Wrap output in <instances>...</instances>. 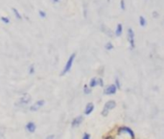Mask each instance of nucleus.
Returning a JSON list of instances; mask_svg holds the SVG:
<instances>
[{
  "mask_svg": "<svg viewBox=\"0 0 164 139\" xmlns=\"http://www.w3.org/2000/svg\"><path fill=\"white\" fill-rule=\"evenodd\" d=\"M122 33H123V26H122L121 23H119V24L117 25L116 27V31H115V35L117 37H120Z\"/></svg>",
  "mask_w": 164,
  "mask_h": 139,
  "instance_id": "11",
  "label": "nucleus"
},
{
  "mask_svg": "<svg viewBox=\"0 0 164 139\" xmlns=\"http://www.w3.org/2000/svg\"><path fill=\"white\" fill-rule=\"evenodd\" d=\"M83 116H77L76 118H74L73 120H72V123H71V126L73 127V128H76V127H78L82 124L83 122Z\"/></svg>",
  "mask_w": 164,
  "mask_h": 139,
  "instance_id": "9",
  "label": "nucleus"
},
{
  "mask_svg": "<svg viewBox=\"0 0 164 139\" xmlns=\"http://www.w3.org/2000/svg\"><path fill=\"white\" fill-rule=\"evenodd\" d=\"M39 14H40V15L41 17H43V18L46 17V13H45L44 11H41V10H40V11L39 12Z\"/></svg>",
  "mask_w": 164,
  "mask_h": 139,
  "instance_id": "21",
  "label": "nucleus"
},
{
  "mask_svg": "<svg viewBox=\"0 0 164 139\" xmlns=\"http://www.w3.org/2000/svg\"><path fill=\"white\" fill-rule=\"evenodd\" d=\"M139 23H140V25L142 26V27H144V26H146V19H145V17H142V15H140L139 17Z\"/></svg>",
  "mask_w": 164,
  "mask_h": 139,
  "instance_id": "13",
  "label": "nucleus"
},
{
  "mask_svg": "<svg viewBox=\"0 0 164 139\" xmlns=\"http://www.w3.org/2000/svg\"><path fill=\"white\" fill-rule=\"evenodd\" d=\"M116 107V103L115 101H113V100H110V101H108L104 106V109L102 110V115L103 116H106V115L109 114V110L110 109H113L114 107Z\"/></svg>",
  "mask_w": 164,
  "mask_h": 139,
  "instance_id": "2",
  "label": "nucleus"
},
{
  "mask_svg": "<svg viewBox=\"0 0 164 139\" xmlns=\"http://www.w3.org/2000/svg\"><path fill=\"white\" fill-rule=\"evenodd\" d=\"M31 101V97H30V95L28 94H24L22 97L19 99V101H18V105L20 106H25L27 105V104Z\"/></svg>",
  "mask_w": 164,
  "mask_h": 139,
  "instance_id": "7",
  "label": "nucleus"
},
{
  "mask_svg": "<svg viewBox=\"0 0 164 139\" xmlns=\"http://www.w3.org/2000/svg\"><path fill=\"white\" fill-rule=\"evenodd\" d=\"M1 20L4 23H6V24H9V23H10V19H9V17H2Z\"/></svg>",
  "mask_w": 164,
  "mask_h": 139,
  "instance_id": "17",
  "label": "nucleus"
},
{
  "mask_svg": "<svg viewBox=\"0 0 164 139\" xmlns=\"http://www.w3.org/2000/svg\"><path fill=\"white\" fill-rule=\"evenodd\" d=\"M52 1H53V2H54V3H57V2H59V1H60V0H52Z\"/></svg>",
  "mask_w": 164,
  "mask_h": 139,
  "instance_id": "26",
  "label": "nucleus"
},
{
  "mask_svg": "<svg viewBox=\"0 0 164 139\" xmlns=\"http://www.w3.org/2000/svg\"><path fill=\"white\" fill-rule=\"evenodd\" d=\"M90 92H91V90H90L89 86H87L86 84V86H83V93H85V94H89Z\"/></svg>",
  "mask_w": 164,
  "mask_h": 139,
  "instance_id": "15",
  "label": "nucleus"
},
{
  "mask_svg": "<svg viewBox=\"0 0 164 139\" xmlns=\"http://www.w3.org/2000/svg\"><path fill=\"white\" fill-rule=\"evenodd\" d=\"M44 103L45 102L43 101V100H40V101H37L31 107H30V110H31V111H37V110H39L41 107H43Z\"/></svg>",
  "mask_w": 164,
  "mask_h": 139,
  "instance_id": "6",
  "label": "nucleus"
},
{
  "mask_svg": "<svg viewBox=\"0 0 164 139\" xmlns=\"http://www.w3.org/2000/svg\"><path fill=\"white\" fill-rule=\"evenodd\" d=\"M105 139H113V137L112 136H106V137H105Z\"/></svg>",
  "mask_w": 164,
  "mask_h": 139,
  "instance_id": "25",
  "label": "nucleus"
},
{
  "mask_svg": "<svg viewBox=\"0 0 164 139\" xmlns=\"http://www.w3.org/2000/svg\"><path fill=\"white\" fill-rule=\"evenodd\" d=\"M25 129L27 130V132H29L30 133H35V130H36V125H35V123L34 122H28L27 124H26L25 126Z\"/></svg>",
  "mask_w": 164,
  "mask_h": 139,
  "instance_id": "8",
  "label": "nucleus"
},
{
  "mask_svg": "<svg viewBox=\"0 0 164 139\" xmlns=\"http://www.w3.org/2000/svg\"><path fill=\"white\" fill-rule=\"evenodd\" d=\"M13 12L14 13V14H16L17 18H18V19H22V17H21V14H20L19 13H18L17 10L16 9V8H13Z\"/></svg>",
  "mask_w": 164,
  "mask_h": 139,
  "instance_id": "14",
  "label": "nucleus"
},
{
  "mask_svg": "<svg viewBox=\"0 0 164 139\" xmlns=\"http://www.w3.org/2000/svg\"><path fill=\"white\" fill-rule=\"evenodd\" d=\"M123 133H127L129 135L131 139H135V134L133 133V130L129 128V127H121V128L118 129V134H123Z\"/></svg>",
  "mask_w": 164,
  "mask_h": 139,
  "instance_id": "3",
  "label": "nucleus"
},
{
  "mask_svg": "<svg viewBox=\"0 0 164 139\" xmlns=\"http://www.w3.org/2000/svg\"><path fill=\"white\" fill-rule=\"evenodd\" d=\"M94 109V105L92 103H88L86 107V109H85V114L86 115H89L91 112L93 111Z\"/></svg>",
  "mask_w": 164,
  "mask_h": 139,
  "instance_id": "10",
  "label": "nucleus"
},
{
  "mask_svg": "<svg viewBox=\"0 0 164 139\" xmlns=\"http://www.w3.org/2000/svg\"><path fill=\"white\" fill-rule=\"evenodd\" d=\"M128 40L129 42V45H131V48L133 49L135 46V33H133L132 28L128 29Z\"/></svg>",
  "mask_w": 164,
  "mask_h": 139,
  "instance_id": "4",
  "label": "nucleus"
},
{
  "mask_svg": "<svg viewBox=\"0 0 164 139\" xmlns=\"http://www.w3.org/2000/svg\"><path fill=\"white\" fill-rule=\"evenodd\" d=\"M116 91H117L116 86H114V84H110V86H109L105 89L104 93H105L106 95H113V94L116 93Z\"/></svg>",
  "mask_w": 164,
  "mask_h": 139,
  "instance_id": "5",
  "label": "nucleus"
},
{
  "mask_svg": "<svg viewBox=\"0 0 164 139\" xmlns=\"http://www.w3.org/2000/svg\"><path fill=\"white\" fill-rule=\"evenodd\" d=\"M75 58H76V54L73 53V54H72V55L69 57V59H68V60L66 61V63H65V65H64V67H63V69L62 73H60V76L65 75L66 73H68V72L70 71V69L72 68V64H73V63H74Z\"/></svg>",
  "mask_w": 164,
  "mask_h": 139,
  "instance_id": "1",
  "label": "nucleus"
},
{
  "mask_svg": "<svg viewBox=\"0 0 164 139\" xmlns=\"http://www.w3.org/2000/svg\"><path fill=\"white\" fill-rule=\"evenodd\" d=\"M105 48H106V50H111V49L113 48V45H112L111 42H108V43L106 44Z\"/></svg>",
  "mask_w": 164,
  "mask_h": 139,
  "instance_id": "16",
  "label": "nucleus"
},
{
  "mask_svg": "<svg viewBox=\"0 0 164 139\" xmlns=\"http://www.w3.org/2000/svg\"><path fill=\"white\" fill-rule=\"evenodd\" d=\"M96 86H98L97 78H92L89 82V87H95Z\"/></svg>",
  "mask_w": 164,
  "mask_h": 139,
  "instance_id": "12",
  "label": "nucleus"
},
{
  "mask_svg": "<svg viewBox=\"0 0 164 139\" xmlns=\"http://www.w3.org/2000/svg\"><path fill=\"white\" fill-rule=\"evenodd\" d=\"M114 86H115L116 88H118V89H120L121 86H120V82H119V80H118V78L115 79V84H114Z\"/></svg>",
  "mask_w": 164,
  "mask_h": 139,
  "instance_id": "19",
  "label": "nucleus"
},
{
  "mask_svg": "<svg viewBox=\"0 0 164 139\" xmlns=\"http://www.w3.org/2000/svg\"><path fill=\"white\" fill-rule=\"evenodd\" d=\"M54 138H55V135H53V134H51V135L47 136L45 139H54Z\"/></svg>",
  "mask_w": 164,
  "mask_h": 139,
  "instance_id": "24",
  "label": "nucleus"
},
{
  "mask_svg": "<svg viewBox=\"0 0 164 139\" xmlns=\"http://www.w3.org/2000/svg\"><path fill=\"white\" fill-rule=\"evenodd\" d=\"M120 7L122 10H125V0H121L120 1Z\"/></svg>",
  "mask_w": 164,
  "mask_h": 139,
  "instance_id": "22",
  "label": "nucleus"
},
{
  "mask_svg": "<svg viewBox=\"0 0 164 139\" xmlns=\"http://www.w3.org/2000/svg\"><path fill=\"white\" fill-rule=\"evenodd\" d=\"M82 139H90V134L87 133H86L85 134H83V136Z\"/></svg>",
  "mask_w": 164,
  "mask_h": 139,
  "instance_id": "23",
  "label": "nucleus"
},
{
  "mask_svg": "<svg viewBox=\"0 0 164 139\" xmlns=\"http://www.w3.org/2000/svg\"><path fill=\"white\" fill-rule=\"evenodd\" d=\"M97 82H98V86H104V81H103L102 78H97Z\"/></svg>",
  "mask_w": 164,
  "mask_h": 139,
  "instance_id": "18",
  "label": "nucleus"
},
{
  "mask_svg": "<svg viewBox=\"0 0 164 139\" xmlns=\"http://www.w3.org/2000/svg\"><path fill=\"white\" fill-rule=\"evenodd\" d=\"M35 72V67H34V65L32 64L31 66H30V68H29V74H33V73Z\"/></svg>",
  "mask_w": 164,
  "mask_h": 139,
  "instance_id": "20",
  "label": "nucleus"
}]
</instances>
